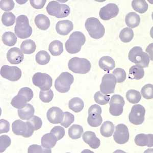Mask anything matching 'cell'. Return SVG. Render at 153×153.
Segmentation results:
<instances>
[{
	"label": "cell",
	"instance_id": "obj_25",
	"mask_svg": "<svg viewBox=\"0 0 153 153\" xmlns=\"http://www.w3.org/2000/svg\"><path fill=\"white\" fill-rule=\"evenodd\" d=\"M125 22L129 28H135L139 26L140 23V18L135 12H130L126 16Z\"/></svg>",
	"mask_w": 153,
	"mask_h": 153
},
{
	"label": "cell",
	"instance_id": "obj_40",
	"mask_svg": "<svg viewBox=\"0 0 153 153\" xmlns=\"http://www.w3.org/2000/svg\"><path fill=\"white\" fill-rule=\"evenodd\" d=\"M54 97V93L52 90L49 89L47 91H41L39 93L40 100L44 103H49L52 101Z\"/></svg>",
	"mask_w": 153,
	"mask_h": 153
},
{
	"label": "cell",
	"instance_id": "obj_39",
	"mask_svg": "<svg viewBox=\"0 0 153 153\" xmlns=\"http://www.w3.org/2000/svg\"><path fill=\"white\" fill-rule=\"evenodd\" d=\"M94 99L98 104L104 105L109 102V95L104 94L101 91H97L94 94Z\"/></svg>",
	"mask_w": 153,
	"mask_h": 153
},
{
	"label": "cell",
	"instance_id": "obj_44",
	"mask_svg": "<svg viewBox=\"0 0 153 153\" xmlns=\"http://www.w3.org/2000/svg\"><path fill=\"white\" fill-rule=\"evenodd\" d=\"M28 152L29 153H51L52 152V150L51 149L44 148L42 146H40L37 144H32L28 148Z\"/></svg>",
	"mask_w": 153,
	"mask_h": 153
},
{
	"label": "cell",
	"instance_id": "obj_23",
	"mask_svg": "<svg viewBox=\"0 0 153 153\" xmlns=\"http://www.w3.org/2000/svg\"><path fill=\"white\" fill-rule=\"evenodd\" d=\"M18 115L23 120H29L34 116L35 110L30 104H27L24 107L18 109Z\"/></svg>",
	"mask_w": 153,
	"mask_h": 153
},
{
	"label": "cell",
	"instance_id": "obj_18",
	"mask_svg": "<svg viewBox=\"0 0 153 153\" xmlns=\"http://www.w3.org/2000/svg\"><path fill=\"white\" fill-rule=\"evenodd\" d=\"M24 54L18 48H13L7 52V60L12 65H19L23 61Z\"/></svg>",
	"mask_w": 153,
	"mask_h": 153
},
{
	"label": "cell",
	"instance_id": "obj_31",
	"mask_svg": "<svg viewBox=\"0 0 153 153\" xmlns=\"http://www.w3.org/2000/svg\"><path fill=\"white\" fill-rule=\"evenodd\" d=\"M100 131L104 137H109L112 135L114 131V126L112 122L106 121L101 126Z\"/></svg>",
	"mask_w": 153,
	"mask_h": 153
},
{
	"label": "cell",
	"instance_id": "obj_49",
	"mask_svg": "<svg viewBox=\"0 0 153 153\" xmlns=\"http://www.w3.org/2000/svg\"><path fill=\"white\" fill-rule=\"evenodd\" d=\"M10 130V124L7 120L4 119L0 120V133H8Z\"/></svg>",
	"mask_w": 153,
	"mask_h": 153
},
{
	"label": "cell",
	"instance_id": "obj_3",
	"mask_svg": "<svg viewBox=\"0 0 153 153\" xmlns=\"http://www.w3.org/2000/svg\"><path fill=\"white\" fill-rule=\"evenodd\" d=\"M14 31L19 38L25 39L30 37L32 33V28L30 26L27 16L21 15L18 16L16 21Z\"/></svg>",
	"mask_w": 153,
	"mask_h": 153
},
{
	"label": "cell",
	"instance_id": "obj_46",
	"mask_svg": "<svg viewBox=\"0 0 153 153\" xmlns=\"http://www.w3.org/2000/svg\"><path fill=\"white\" fill-rule=\"evenodd\" d=\"M28 122L31 125L34 130H38L41 128L42 125V122L41 118L37 116H33L30 120H28Z\"/></svg>",
	"mask_w": 153,
	"mask_h": 153
},
{
	"label": "cell",
	"instance_id": "obj_33",
	"mask_svg": "<svg viewBox=\"0 0 153 153\" xmlns=\"http://www.w3.org/2000/svg\"><path fill=\"white\" fill-rule=\"evenodd\" d=\"M83 128L81 126L73 125L68 129V135L73 139H77L81 137L83 133Z\"/></svg>",
	"mask_w": 153,
	"mask_h": 153
},
{
	"label": "cell",
	"instance_id": "obj_22",
	"mask_svg": "<svg viewBox=\"0 0 153 153\" xmlns=\"http://www.w3.org/2000/svg\"><path fill=\"white\" fill-rule=\"evenodd\" d=\"M99 65L102 70L109 73L113 70L115 66V63L112 58L110 56H103L100 59Z\"/></svg>",
	"mask_w": 153,
	"mask_h": 153
},
{
	"label": "cell",
	"instance_id": "obj_50",
	"mask_svg": "<svg viewBox=\"0 0 153 153\" xmlns=\"http://www.w3.org/2000/svg\"><path fill=\"white\" fill-rule=\"evenodd\" d=\"M47 2L46 0H40V1H35V0H30V2L32 6L35 9H40L43 8L45 3Z\"/></svg>",
	"mask_w": 153,
	"mask_h": 153
},
{
	"label": "cell",
	"instance_id": "obj_16",
	"mask_svg": "<svg viewBox=\"0 0 153 153\" xmlns=\"http://www.w3.org/2000/svg\"><path fill=\"white\" fill-rule=\"evenodd\" d=\"M119 13V8L114 3H109L102 7L100 11L99 16L101 19L108 21L116 17Z\"/></svg>",
	"mask_w": 153,
	"mask_h": 153
},
{
	"label": "cell",
	"instance_id": "obj_15",
	"mask_svg": "<svg viewBox=\"0 0 153 153\" xmlns=\"http://www.w3.org/2000/svg\"><path fill=\"white\" fill-rule=\"evenodd\" d=\"M130 138L129 130L124 124H118L115 127V131L113 134L114 141L118 144H125L129 141Z\"/></svg>",
	"mask_w": 153,
	"mask_h": 153
},
{
	"label": "cell",
	"instance_id": "obj_19",
	"mask_svg": "<svg viewBox=\"0 0 153 153\" xmlns=\"http://www.w3.org/2000/svg\"><path fill=\"white\" fill-rule=\"evenodd\" d=\"M73 29V23L69 20L59 21L56 25V32L63 36L68 35Z\"/></svg>",
	"mask_w": 153,
	"mask_h": 153
},
{
	"label": "cell",
	"instance_id": "obj_21",
	"mask_svg": "<svg viewBox=\"0 0 153 153\" xmlns=\"http://www.w3.org/2000/svg\"><path fill=\"white\" fill-rule=\"evenodd\" d=\"M135 142L138 146L153 147V134H139L136 136Z\"/></svg>",
	"mask_w": 153,
	"mask_h": 153
},
{
	"label": "cell",
	"instance_id": "obj_14",
	"mask_svg": "<svg viewBox=\"0 0 153 153\" xmlns=\"http://www.w3.org/2000/svg\"><path fill=\"white\" fill-rule=\"evenodd\" d=\"M1 75L4 78L11 81H17L21 79L22 71L17 66L3 65L1 68Z\"/></svg>",
	"mask_w": 153,
	"mask_h": 153
},
{
	"label": "cell",
	"instance_id": "obj_35",
	"mask_svg": "<svg viewBox=\"0 0 153 153\" xmlns=\"http://www.w3.org/2000/svg\"><path fill=\"white\" fill-rule=\"evenodd\" d=\"M51 57L49 53L45 51H40L35 56V60L39 65H47L50 61Z\"/></svg>",
	"mask_w": 153,
	"mask_h": 153
},
{
	"label": "cell",
	"instance_id": "obj_47",
	"mask_svg": "<svg viewBox=\"0 0 153 153\" xmlns=\"http://www.w3.org/2000/svg\"><path fill=\"white\" fill-rule=\"evenodd\" d=\"M50 133L56 136L58 140H60V139L63 138L65 134V129L61 126L54 127L51 130Z\"/></svg>",
	"mask_w": 153,
	"mask_h": 153
},
{
	"label": "cell",
	"instance_id": "obj_45",
	"mask_svg": "<svg viewBox=\"0 0 153 153\" xmlns=\"http://www.w3.org/2000/svg\"><path fill=\"white\" fill-rule=\"evenodd\" d=\"M11 140L10 138L6 135L1 136L0 137V152L2 153L5 151L8 147L10 146Z\"/></svg>",
	"mask_w": 153,
	"mask_h": 153
},
{
	"label": "cell",
	"instance_id": "obj_20",
	"mask_svg": "<svg viewBox=\"0 0 153 153\" xmlns=\"http://www.w3.org/2000/svg\"><path fill=\"white\" fill-rule=\"evenodd\" d=\"M82 138L84 141L88 144L91 148L96 149L100 146L101 141L92 131H86L83 134Z\"/></svg>",
	"mask_w": 153,
	"mask_h": 153
},
{
	"label": "cell",
	"instance_id": "obj_24",
	"mask_svg": "<svg viewBox=\"0 0 153 153\" xmlns=\"http://www.w3.org/2000/svg\"><path fill=\"white\" fill-rule=\"evenodd\" d=\"M57 141L58 139L56 136L50 133L45 134L42 137L41 144L44 148L51 149L55 146Z\"/></svg>",
	"mask_w": 153,
	"mask_h": 153
},
{
	"label": "cell",
	"instance_id": "obj_34",
	"mask_svg": "<svg viewBox=\"0 0 153 153\" xmlns=\"http://www.w3.org/2000/svg\"><path fill=\"white\" fill-rule=\"evenodd\" d=\"M133 9L139 13H144L148 9V4L144 0H136L132 2Z\"/></svg>",
	"mask_w": 153,
	"mask_h": 153
},
{
	"label": "cell",
	"instance_id": "obj_4",
	"mask_svg": "<svg viewBox=\"0 0 153 153\" xmlns=\"http://www.w3.org/2000/svg\"><path fill=\"white\" fill-rule=\"evenodd\" d=\"M87 30L91 37L95 39H99L103 37L105 32V29L100 21L96 18H89L86 19L85 24Z\"/></svg>",
	"mask_w": 153,
	"mask_h": 153
},
{
	"label": "cell",
	"instance_id": "obj_36",
	"mask_svg": "<svg viewBox=\"0 0 153 153\" xmlns=\"http://www.w3.org/2000/svg\"><path fill=\"white\" fill-rule=\"evenodd\" d=\"M119 37L122 42L128 43L132 40L134 37V32L131 28H124L120 31Z\"/></svg>",
	"mask_w": 153,
	"mask_h": 153
},
{
	"label": "cell",
	"instance_id": "obj_48",
	"mask_svg": "<svg viewBox=\"0 0 153 153\" xmlns=\"http://www.w3.org/2000/svg\"><path fill=\"white\" fill-rule=\"evenodd\" d=\"M14 3L13 1H4L1 0L0 2V7L3 10L9 11L14 8Z\"/></svg>",
	"mask_w": 153,
	"mask_h": 153
},
{
	"label": "cell",
	"instance_id": "obj_13",
	"mask_svg": "<svg viewBox=\"0 0 153 153\" xmlns=\"http://www.w3.org/2000/svg\"><path fill=\"white\" fill-rule=\"evenodd\" d=\"M146 109L141 105H135L133 106L129 115V121L135 125L143 124L144 120Z\"/></svg>",
	"mask_w": 153,
	"mask_h": 153
},
{
	"label": "cell",
	"instance_id": "obj_30",
	"mask_svg": "<svg viewBox=\"0 0 153 153\" xmlns=\"http://www.w3.org/2000/svg\"><path fill=\"white\" fill-rule=\"evenodd\" d=\"M144 75L143 68L137 65H133L129 70V78L132 80H140L143 78Z\"/></svg>",
	"mask_w": 153,
	"mask_h": 153
},
{
	"label": "cell",
	"instance_id": "obj_37",
	"mask_svg": "<svg viewBox=\"0 0 153 153\" xmlns=\"http://www.w3.org/2000/svg\"><path fill=\"white\" fill-rule=\"evenodd\" d=\"M126 97L128 101L132 104H137L141 100L140 92L134 89H130L126 94Z\"/></svg>",
	"mask_w": 153,
	"mask_h": 153
},
{
	"label": "cell",
	"instance_id": "obj_6",
	"mask_svg": "<svg viewBox=\"0 0 153 153\" xmlns=\"http://www.w3.org/2000/svg\"><path fill=\"white\" fill-rule=\"evenodd\" d=\"M33 91L29 87L22 88L18 92L17 96L14 97L11 102V104L14 108L21 109L24 107L33 98Z\"/></svg>",
	"mask_w": 153,
	"mask_h": 153
},
{
	"label": "cell",
	"instance_id": "obj_10",
	"mask_svg": "<svg viewBox=\"0 0 153 153\" xmlns=\"http://www.w3.org/2000/svg\"><path fill=\"white\" fill-rule=\"evenodd\" d=\"M32 82L41 91H47L52 87L53 80L52 77L47 74L37 73L33 75Z\"/></svg>",
	"mask_w": 153,
	"mask_h": 153
},
{
	"label": "cell",
	"instance_id": "obj_2",
	"mask_svg": "<svg viewBox=\"0 0 153 153\" xmlns=\"http://www.w3.org/2000/svg\"><path fill=\"white\" fill-rule=\"evenodd\" d=\"M128 58L130 61L135 63L136 65L142 68L148 67L150 61L148 54L143 51L141 47L138 46L134 47L130 51Z\"/></svg>",
	"mask_w": 153,
	"mask_h": 153
},
{
	"label": "cell",
	"instance_id": "obj_27",
	"mask_svg": "<svg viewBox=\"0 0 153 153\" xmlns=\"http://www.w3.org/2000/svg\"><path fill=\"white\" fill-rule=\"evenodd\" d=\"M49 50L53 56L60 55L63 52L62 42L59 40H54L49 45Z\"/></svg>",
	"mask_w": 153,
	"mask_h": 153
},
{
	"label": "cell",
	"instance_id": "obj_42",
	"mask_svg": "<svg viewBox=\"0 0 153 153\" xmlns=\"http://www.w3.org/2000/svg\"><path fill=\"white\" fill-rule=\"evenodd\" d=\"M75 120V117L73 114L70 113L69 112H65L63 119L61 122V126L67 128L69 127L72 123H73Z\"/></svg>",
	"mask_w": 153,
	"mask_h": 153
},
{
	"label": "cell",
	"instance_id": "obj_5",
	"mask_svg": "<svg viewBox=\"0 0 153 153\" xmlns=\"http://www.w3.org/2000/svg\"><path fill=\"white\" fill-rule=\"evenodd\" d=\"M46 10L49 15L58 19L66 18L71 12V9L68 5L59 3L56 1L49 2Z\"/></svg>",
	"mask_w": 153,
	"mask_h": 153
},
{
	"label": "cell",
	"instance_id": "obj_43",
	"mask_svg": "<svg viewBox=\"0 0 153 153\" xmlns=\"http://www.w3.org/2000/svg\"><path fill=\"white\" fill-rule=\"evenodd\" d=\"M112 74L114 76L117 80V82L118 83L124 82L126 79V73L124 69L121 68H115L113 71Z\"/></svg>",
	"mask_w": 153,
	"mask_h": 153
},
{
	"label": "cell",
	"instance_id": "obj_12",
	"mask_svg": "<svg viewBox=\"0 0 153 153\" xmlns=\"http://www.w3.org/2000/svg\"><path fill=\"white\" fill-rule=\"evenodd\" d=\"M110 113L114 117L122 114L125 104L124 98L119 94H114L112 97L109 102Z\"/></svg>",
	"mask_w": 153,
	"mask_h": 153
},
{
	"label": "cell",
	"instance_id": "obj_41",
	"mask_svg": "<svg viewBox=\"0 0 153 153\" xmlns=\"http://www.w3.org/2000/svg\"><path fill=\"white\" fill-rule=\"evenodd\" d=\"M141 93L144 99L150 100L153 98V85L148 84L143 86L141 90Z\"/></svg>",
	"mask_w": 153,
	"mask_h": 153
},
{
	"label": "cell",
	"instance_id": "obj_8",
	"mask_svg": "<svg viewBox=\"0 0 153 153\" xmlns=\"http://www.w3.org/2000/svg\"><path fill=\"white\" fill-rule=\"evenodd\" d=\"M74 78L71 74L63 72L60 75L55 82V87L58 92L66 93L70 91L71 86L73 83Z\"/></svg>",
	"mask_w": 153,
	"mask_h": 153
},
{
	"label": "cell",
	"instance_id": "obj_38",
	"mask_svg": "<svg viewBox=\"0 0 153 153\" xmlns=\"http://www.w3.org/2000/svg\"><path fill=\"white\" fill-rule=\"evenodd\" d=\"M2 22L5 26H11L15 23L16 16L12 12H4L2 16Z\"/></svg>",
	"mask_w": 153,
	"mask_h": 153
},
{
	"label": "cell",
	"instance_id": "obj_28",
	"mask_svg": "<svg viewBox=\"0 0 153 153\" xmlns=\"http://www.w3.org/2000/svg\"><path fill=\"white\" fill-rule=\"evenodd\" d=\"M68 106L70 109L72 111L76 113H79L83 109L84 103L81 99L79 97H75L71 99L69 101Z\"/></svg>",
	"mask_w": 153,
	"mask_h": 153
},
{
	"label": "cell",
	"instance_id": "obj_17",
	"mask_svg": "<svg viewBox=\"0 0 153 153\" xmlns=\"http://www.w3.org/2000/svg\"><path fill=\"white\" fill-rule=\"evenodd\" d=\"M63 116L64 112L60 108L57 107H53L50 108L47 113L48 120L53 124L61 123L63 119Z\"/></svg>",
	"mask_w": 153,
	"mask_h": 153
},
{
	"label": "cell",
	"instance_id": "obj_9",
	"mask_svg": "<svg viewBox=\"0 0 153 153\" xmlns=\"http://www.w3.org/2000/svg\"><path fill=\"white\" fill-rule=\"evenodd\" d=\"M12 131L16 135H21L24 137H31L34 132V129L27 121L24 122L18 120L14 121L12 124Z\"/></svg>",
	"mask_w": 153,
	"mask_h": 153
},
{
	"label": "cell",
	"instance_id": "obj_11",
	"mask_svg": "<svg viewBox=\"0 0 153 153\" xmlns=\"http://www.w3.org/2000/svg\"><path fill=\"white\" fill-rule=\"evenodd\" d=\"M117 80L112 74H106L103 76L100 85L101 92L104 94H110L114 92Z\"/></svg>",
	"mask_w": 153,
	"mask_h": 153
},
{
	"label": "cell",
	"instance_id": "obj_26",
	"mask_svg": "<svg viewBox=\"0 0 153 153\" xmlns=\"http://www.w3.org/2000/svg\"><path fill=\"white\" fill-rule=\"evenodd\" d=\"M34 22L37 28L42 30H47L50 26V19L44 14H38L35 17Z\"/></svg>",
	"mask_w": 153,
	"mask_h": 153
},
{
	"label": "cell",
	"instance_id": "obj_1",
	"mask_svg": "<svg viewBox=\"0 0 153 153\" xmlns=\"http://www.w3.org/2000/svg\"><path fill=\"white\" fill-rule=\"evenodd\" d=\"M85 42L86 37L83 33L80 31L74 32L65 42L66 51L70 54L78 53Z\"/></svg>",
	"mask_w": 153,
	"mask_h": 153
},
{
	"label": "cell",
	"instance_id": "obj_29",
	"mask_svg": "<svg viewBox=\"0 0 153 153\" xmlns=\"http://www.w3.org/2000/svg\"><path fill=\"white\" fill-rule=\"evenodd\" d=\"M36 49V45L35 42L31 39L24 40L21 44V50L24 54H32L35 52Z\"/></svg>",
	"mask_w": 153,
	"mask_h": 153
},
{
	"label": "cell",
	"instance_id": "obj_7",
	"mask_svg": "<svg viewBox=\"0 0 153 153\" xmlns=\"http://www.w3.org/2000/svg\"><path fill=\"white\" fill-rule=\"evenodd\" d=\"M68 68L76 74H85L91 69V63L85 58L74 57L70 59L68 63Z\"/></svg>",
	"mask_w": 153,
	"mask_h": 153
},
{
	"label": "cell",
	"instance_id": "obj_32",
	"mask_svg": "<svg viewBox=\"0 0 153 153\" xmlns=\"http://www.w3.org/2000/svg\"><path fill=\"white\" fill-rule=\"evenodd\" d=\"M2 41L5 45L12 47L17 42V37L12 32H6L2 35Z\"/></svg>",
	"mask_w": 153,
	"mask_h": 153
}]
</instances>
